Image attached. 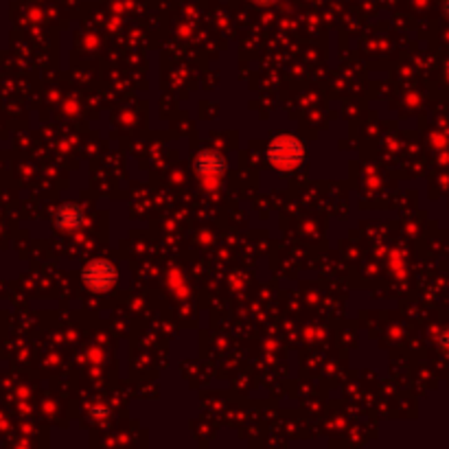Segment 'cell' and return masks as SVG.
Listing matches in <instances>:
<instances>
[{
  "instance_id": "cell-1",
  "label": "cell",
  "mask_w": 449,
  "mask_h": 449,
  "mask_svg": "<svg viewBox=\"0 0 449 449\" xmlns=\"http://www.w3.org/2000/svg\"><path fill=\"white\" fill-rule=\"evenodd\" d=\"M305 156H307L305 142L294 134L274 136L268 145V152H266L270 167L281 171V173L296 171L302 165V161H305Z\"/></svg>"
},
{
  "instance_id": "cell-2",
  "label": "cell",
  "mask_w": 449,
  "mask_h": 449,
  "mask_svg": "<svg viewBox=\"0 0 449 449\" xmlns=\"http://www.w3.org/2000/svg\"><path fill=\"white\" fill-rule=\"evenodd\" d=\"M81 281L97 294L110 292L119 283V268L108 259H92L81 270Z\"/></svg>"
},
{
  "instance_id": "cell-3",
  "label": "cell",
  "mask_w": 449,
  "mask_h": 449,
  "mask_svg": "<svg viewBox=\"0 0 449 449\" xmlns=\"http://www.w3.org/2000/svg\"><path fill=\"white\" fill-rule=\"evenodd\" d=\"M195 173L206 191L220 189L226 173V161L217 149H204L195 158Z\"/></svg>"
},
{
  "instance_id": "cell-4",
  "label": "cell",
  "mask_w": 449,
  "mask_h": 449,
  "mask_svg": "<svg viewBox=\"0 0 449 449\" xmlns=\"http://www.w3.org/2000/svg\"><path fill=\"white\" fill-rule=\"evenodd\" d=\"M55 224H57V228L72 233V230L81 228V224H83V211L77 204H64V206L57 209V213H55Z\"/></svg>"
},
{
  "instance_id": "cell-5",
  "label": "cell",
  "mask_w": 449,
  "mask_h": 449,
  "mask_svg": "<svg viewBox=\"0 0 449 449\" xmlns=\"http://www.w3.org/2000/svg\"><path fill=\"white\" fill-rule=\"evenodd\" d=\"M169 287L173 289L176 294H180V296H184V292H186V285H184V279H182V274L180 272H169Z\"/></svg>"
},
{
  "instance_id": "cell-6",
  "label": "cell",
  "mask_w": 449,
  "mask_h": 449,
  "mask_svg": "<svg viewBox=\"0 0 449 449\" xmlns=\"http://www.w3.org/2000/svg\"><path fill=\"white\" fill-rule=\"evenodd\" d=\"M252 3L256 5V7H274L279 3V0H252Z\"/></svg>"
},
{
  "instance_id": "cell-7",
  "label": "cell",
  "mask_w": 449,
  "mask_h": 449,
  "mask_svg": "<svg viewBox=\"0 0 449 449\" xmlns=\"http://www.w3.org/2000/svg\"><path fill=\"white\" fill-rule=\"evenodd\" d=\"M441 346H443V349H449V331H445L441 336Z\"/></svg>"
},
{
  "instance_id": "cell-8",
  "label": "cell",
  "mask_w": 449,
  "mask_h": 449,
  "mask_svg": "<svg viewBox=\"0 0 449 449\" xmlns=\"http://www.w3.org/2000/svg\"><path fill=\"white\" fill-rule=\"evenodd\" d=\"M443 9H445V13L449 16V0H445V5H443Z\"/></svg>"
}]
</instances>
